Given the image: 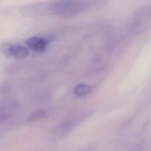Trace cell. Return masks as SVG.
I'll list each match as a JSON object with an SVG mask.
<instances>
[{
    "label": "cell",
    "instance_id": "7a4b0ae2",
    "mask_svg": "<svg viewBox=\"0 0 151 151\" xmlns=\"http://www.w3.org/2000/svg\"><path fill=\"white\" fill-rule=\"evenodd\" d=\"M54 15L70 16L78 14L82 9L80 0H56L52 1Z\"/></svg>",
    "mask_w": 151,
    "mask_h": 151
},
{
    "label": "cell",
    "instance_id": "5b68a950",
    "mask_svg": "<svg viewBox=\"0 0 151 151\" xmlns=\"http://www.w3.org/2000/svg\"><path fill=\"white\" fill-rule=\"evenodd\" d=\"M91 91V87L89 85L81 84L76 86L74 89V93L80 97L87 95Z\"/></svg>",
    "mask_w": 151,
    "mask_h": 151
},
{
    "label": "cell",
    "instance_id": "3957f363",
    "mask_svg": "<svg viewBox=\"0 0 151 151\" xmlns=\"http://www.w3.org/2000/svg\"><path fill=\"white\" fill-rule=\"evenodd\" d=\"M0 51L6 57L17 59L24 58L29 54V50L27 47L7 42L3 43L0 46Z\"/></svg>",
    "mask_w": 151,
    "mask_h": 151
},
{
    "label": "cell",
    "instance_id": "6da1fadb",
    "mask_svg": "<svg viewBox=\"0 0 151 151\" xmlns=\"http://www.w3.org/2000/svg\"><path fill=\"white\" fill-rule=\"evenodd\" d=\"M21 14L26 17H39L54 15L52 2H38L23 6Z\"/></svg>",
    "mask_w": 151,
    "mask_h": 151
},
{
    "label": "cell",
    "instance_id": "277c9868",
    "mask_svg": "<svg viewBox=\"0 0 151 151\" xmlns=\"http://www.w3.org/2000/svg\"><path fill=\"white\" fill-rule=\"evenodd\" d=\"M26 44L32 51L41 52L45 50L48 41L46 39L41 37H32L27 40Z\"/></svg>",
    "mask_w": 151,
    "mask_h": 151
}]
</instances>
